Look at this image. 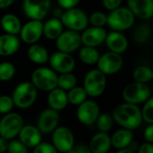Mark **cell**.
Segmentation results:
<instances>
[{"mask_svg": "<svg viewBox=\"0 0 153 153\" xmlns=\"http://www.w3.org/2000/svg\"><path fill=\"white\" fill-rule=\"evenodd\" d=\"M152 95L147 83L134 82L127 84L122 91V98L127 103L139 105L144 103Z\"/></svg>", "mask_w": 153, "mask_h": 153, "instance_id": "8992f818", "label": "cell"}, {"mask_svg": "<svg viewBox=\"0 0 153 153\" xmlns=\"http://www.w3.org/2000/svg\"><path fill=\"white\" fill-rule=\"evenodd\" d=\"M19 34L26 44L37 43L43 35V23L40 20H30L22 26Z\"/></svg>", "mask_w": 153, "mask_h": 153, "instance_id": "9a60e30c", "label": "cell"}, {"mask_svg": "<svg viewBox=\"0 0 153 153\" xmlns=\"http://www.w3.org/2000/svg\"><path fill=\"white\" fill-rule=\"evenodd\" d=\"M110 136L104 132H100L92 136L89 147L92 153H106L111 148Z\"/></svg>", "mask_w": 153, "mask_h": 153, "instance_id": "7402d4cb", "label": "cell"}, {"mask_svg": "<svg viewBox=\"0 0 153 153\" xmlns=\"http://www.w3.org/2000/svg\"><path fill=\"white\" fill-rule=\"evenodd\" d=\"M23 126V120L21 115L17 113L9 112L0 120V136L11 140L15 138L22 127Z\"/></svg>", "mask_w": 153, "mask_h": 153, "instance_id": "ba28073f", "label": "cell"}, {"mask_svg": "<svg viewBox=\"0 0 153 153\" xmlns=\"http://www.w3.org/2000/svg\"><path fill=\"white\" fill-rule=\"evenodd\" d=\"M105 42L110 51L118 54L124 53L129 45L127 38L122 32L117 30H113L109 33H107Z\"/></svg>", "mask_w": 153, "mask_h": 153, "instance_id": "ffe728a7", "label": "cell"}, {"mask_svg": "<svg viewBox=\"0 0 153 153\" xmlns=\"http://www.w3.org/2000/svg\"><path fill=\"white\" fill-rule=\"evenodd\" d=\"M89 22L92 26L103 27L104 25L107 24V14L100 11L93 12L89 17Z\"/></svg>", "mask_w": 153, "mask_h": 153, "instance_id": "d590c367", "label": "cell"}, {"mask_svg": "<svg viewBox=\"0 0 153 153\" xmlns=\"http://www.w3.org/2000/svg\"><path fill=\"white\" fill-rule=\"evenodd\" d=\"M107 36V31L103 27H90L86 28L82 30L81 35L82 44L83 46L89 47H99L103 42H105V39Z\"/></svg>", "mask_w": 153, "mask_h": 153, "instance_id": "e0dca14e", "label": "cell"}, {"mask_svg": "<svg viewBox=\"0 0 153 153\" xmlns=\"http://www.w3.org/2000/svg\"><path fill=\"white\" fill-rule=\"evenodd\" d=\"M121 3H122V0H102V4L104 7L109 11L114 10L117 8L118 6H120Z\"/></svg>", "mask_w": 153, "mask_h": 153, "instance_id": "60d3db41", "label": "cell"}, {"mask_svg": "<svg viewBox=\"0 0 153 153\" xmlns=\"http://www.w3.org/2000/svg\"><path fill=\"white\" fill-rule=\"evenodd\" d=\"M1 26L6 33L17 35L20 33L22 23L18 16L15 14L5 13L1 19Z\"/></svg>", "mask_w": 153, "mask_h": 153, "instance_id": "4316f807", "label": "cell"}, {"mask_svg": "<svg viewBox=\"0 0 153 153\" xmlns=\"http://www.w3.org/2000/svg\"><path fill=\"white\" fill-rule=\"evenodd\" d=\"M151 27L148 24L143 23L139 25L134 32V39L138 44H143L147 42L151 37Z\"/></svg>", "mask_w": 153, "mask_h": 153, "instance_id": "1f68e13d", "label": "cell"}, {"mask_svg": "<svg viewBox=\"0 0 153 153\" xmlns=\"http://www.w3.org/2000/svg\"><path fill=\"white\" fill-rule=\"evenodd\" d=\"M107 78L99 69H92L89 71L83 81V88L88 96L91 98L100 97L106 89Z\"/></svg>", "mask_w": 153, "mask_h": 153, "instance_id": "5b68a950", "label": "cell"}, {"mask_svg": "<svg viewBox=\"0 0 153 153\" xmlns=\"http://www.w3.org/2000/svg\"><path fill=\"white\" fill-rule=\"evenodd\" d=\"M133 78L135 82L148 83L153 79L152 69L147 65H139L134 70Z\"/></svg>", "mask_w": 153, "mask_h": 153, "instance_id": "f546056e", "label": "cell"}, {"mask_svg": "<svg viewBox=\"0 0 153 153\" xmlns=\"http://www.w3.org/2000/svg\"><path fill=\"white\" fill-rule=\"evenodd\" d=\"M57 74L48 67H39L31 74V82L37 90L50 91L57 87Z\"/></svg>", "mask_w": 153, "mask_h": 153, "instance_id": "277c9868", "label": "cell"}, {"mask_svg": "<svg viewBox=\"0 0 153 153\" xmlns=\"http://www.w3.org/2000/svg\"><path fill=\"white\" fill-rule=\"evenodd\" d=\"M143 136H144V139L146 140V142L153 143V125L152 124H149V126L146 127V129L144 130V133H143Z\"/></svg>", "mask_w": 153, "mask_h": 153, "instance_id": "b9f144b4", "label": "cell"}, {"mask_svg": "<svg viewBox=\"0 0 153 153\" xmlns=\"http://www.w3.org/2000/svg\"><path fill=\"white\" fill-rule=\"evenodd\" d=\"M117 153H132V152H131V151H130L128 148H124V149L117 150Z\"/></svg>", "mask_w": 153, "mask_h": 153, "instance_id": "681fc988", "label": "cell"}, {"mask_svg": "<svg viewBox=\"0 0 153 153\" xmlns=\"http://www.w3.org/2000/svg\"><path fill=\"white\" fill-rule=\"evenodd\" d=\"M112 117L122 128L132 131L138 128L143 123L141 109L138 105L127 102L117 105L113 110Z\"/></svg>", "mask_w": 153, "mask_h": 153, "instance_id": "6da1fadb", "label": "cell"}, {"mask_svg": "<svg viewBox=\"0 0 153 153\" xmlns=\"http://www.w3.org/2000/svg\"><path fill=\"white\" fill-rule=\"evenodd\" d=\"M81 0H57L58 4L61 8L66 10L73 7H75Z\"/></svg>", "mask_w": 153, "mask_h": 153, "instance_id": "ab89813d", "label": "cell"}, {"mask_svg": "<svg viewBox=\"0 0 153 153\" xmlns=\"http://www.w3.org/2000/svg\"><path fill=\"white\" fill-rule=\"evenodd\" d=\"M20 39L16 35L5 33L0 35V56H9L15 54L20 48Z\"/></svg>", "mask_w": 153, "mask_h": 153, "instance_id": "44dd1931", "label": "cell"}, {"mask_svg": "<svg viewBox=\"0 0 153 153\" xmlns=\"http://www.w3.org/2000/svg\"><path fill=\"white\" fill-rule=\"evenodd\" d=\"M27 56L28 58L34 64L38 65H43L48 62L49 55L48 52V49L39 44L34 43L30 44L27 50Z\"/></svg>", "mask_w": 153, "mask_h": 153, "instance_id": "cb8c5ba5", "label": "cell"}, {"mask_svg": "<svg viewBox=\"0 0 153 153\" xmlns=\"http://www.w3.org/2000/svg\"><path fill=\"white\" fill-rule=\"evenodd\" d=\"M14 107L13 99L8 95H1L0 96V114H7L11 112L13 108Z\"/></svg>", "mask_w": 153, "mask_h": 153, "instance_id": "74e56055", "label": "cell"}, {"mask_svg": "<svg viewBox=\"0 0 153 153\" xmlns=\"http://www.w3.org/2000/svg\"><path fill=\"white\" fill-rule=\"evenodd\" d=\"M96 126L97 128L99 129L100 132H104L108 133V131L111 130L113 124H114V119L111 115L108 113H100L99 117H97L96 120Z\"/></svg>", "mask_w": 153, "mask_h": 153, "instance_id": "d6a6232c", "label": "cell"}, {"mask_svg": "<svg viewBox=\"0 0 153 153\" xmlns=\"http://www.w3.org/2000/svg\"><path fill=\"white\" fill-rule=\"evenodd\" d=\"M82 45L81 34L79 31L67 30L56 39V46L59 51L73 53L79 49Z\"/></svg>", "mask_w": 153, "mask_h": 153, "instance_id": "7c38bea8", "label": "cell"}, {"mask_svg": "<svg viewBox=\"0 0 153 153\" xmlns=\"http://www.w3.org/2000/svg\"><path fill=\"white\" fill-rule=\"evenodd\" d=\"M15 0H0V9H4L11 6Z\"/></svg>", "mask_w": 153, "mask_h": 153, "instance_id": "bcb514c9", "label": "cell"}, {"mask_svg": "<svg viewBox=\"0 0 153 153\" xmlns=\"http://www.w3.org/2000/svg\"><path fill=\"white\" fill-rule=\"evenodd\" d=\"M17 136L27 148H34L41 142L40 131L37 126L31 125H23Z\"/></svg>", "mask_w": 153, "mask_h": 153, "instance_id": "d6986e66", "label": "cell"}, {"mask_svg": "<svg viewBox=\"0 0 153 153\" xmlns=\"http://www.w3.org/2000/svg\"><path fill=\"white\" fill-rule=\"evenodd\" d=\"M133 139L134 134L132 130L126 128H122L116 131L110 137L111 145L117 150L126 148L128 144L133 141Z\"/></svg>", "mask_w": 153, "mask_h": 153, "instance_id": "d4e9b609", "label": "cell"}, {"mask_svg": "<svg viewBox=\"0 0 153 153\" xmlns=\"http://www.w3.org/2000/svg\"><path fill=\"white\" fill-rule=\"evenodd\" d=\"M48 103L50 108L56 111H61L65 109L68 104L66 91L56 87L50 91H48Z\"/></svg>", "mask_w": 153, "mask_h": 153, "instance_id": "603a6c76", "label": "cell"}, {"mask_svg": "<svg viewBox=\"0 0 153 153\" xmlns=\"http://www.w3.org/2000/svg\"><path fill=\"white\" fill-rule=\"evenodd\" d=\"M139 153H153V144L152 143H144L137 150Z\"/></svg>", "mask_w": 153, "mask_h": 153, "instance_id": "ee69618b", "label": "cell"}, {"mask_svg": "<svg viewBox=\"0 0 153 153\" xmlns=\"http://www.w3.org/2000/svg\"><path fill=\"white\" fill-rule=\"evenodd\" d=\"M138 147H139V145H138V143H136V142H134V140L128 144V146L126 147V148H128L130 151H131V152H134L135 151H137L138 150Z\"/></svg>", "mask_w": 153, "mask_h": 153, "instance_id": "7dc6e473", "label": "cell"}, {"mask_svg": "<svg viewBox=\"0 0 153 153\" xmlns=\"http://www.w3.org/2000/svg\"></svg>", "mask_w": 153, "mask_h": 153, "instance_id": "f907efd6", "label": "cell"}, {"mask_svg": "<svg viewBox=\"0 0 153 153\" xmlns=\"http://www.w3.org/2000/svg\"><path fill=\"white\" fill-rule=\"evenodd\" d=\"M64 25L59 18L53 17L43 23V35L49 40L56 39L63 31Z\"/></svg>", "mask_w": 153, "mask_h": 153, "instance_id": "484cf974", "label": "cell"}, {"mask_svg": "<svg viewBox=\"0 0 153 153\" xmlns=\"http://www.w3.org/2000/svg\"><path fill=\"white\" fill-rule=\"evenodd\" d=\"M77 84V78L71 73H64L57 76V87L67 91Z\"/></svg>", "mask_w": 153, "mask_h": 153, "instance_id": "4dcf8cb0", "label": "cell"}, {"mask_svg": "<svg viewBox=\"0 0 153 153\" xmlns=\"http://www.w3.org/2000/svg\"><path fill=\"white\" fill-rule=\"evenodd\" d=\"M143 121L147 124H153V99L150 97L145 102L141 110Z\"/></svg>", "mask_w": 153, "mask_h": 153, "instance_id": "e575fe53", "label": "cell"}, {"mask_svg": "<svg viewBox=\"0 0 153 153\" xmlns=\"http://www.w3.org/2000/svg\"><path fill=\"white\" fill-rule=\"evenodd\" d=\"M12 99L15 107L25 109L30 108L38 97V90L30 82H22L13 90Z\"/></svg>", "mask_w": 153, "mask_h": 153, "instance_id": "7a4b0ae2", "label": "cell"}, {"mask_svg": "<svg viewBox=\"0 0 153 153\" xmlns=\"http://www.w3.org/2000/svg\"><path fill=\"white\" fill-rule=\"evenodd\" d=\"M79 58L82 63L92 65L97 64L100 58V53L94 47L83 46L79 51Z\"/></svg>", "mask_w": 153, "mask_h": 153, "instance_id": "83f0119b", "label": "cell"}, {"mask_svg": "<svg viewBox=\"0 0 153 153\" xmlns=\"http://www.w3.org/2000/svg\"><path fill=\"white\" fill-rule=\"evenodd\" d=\"M35 153H56V150L52 143H39L37 146L33 148Z\"/></svg>", "mask_w": 153, "mask_h": 153, "instance_id": "f35d334b", "label": "cell"}, {"mask_svg": "<svg viewBox=\"0 0 153 153\" xmlns=\"http://www.w3.org/2000/svg\"><path fill=\"white\" fill-rule=\"evenodd\" d=\"M72 152L74 153H91V149L89 147V145L87 144H78L77 146L74 147L72 150Z\"/></svg>", "mask_w": 153, "mask_h": 153, "instance_id": "7bdbcfd3", "label": "cell"}, {"mask_svg": "<svg viewBox=\"0 0 153 153\" xmlns=\"http://www.w3.org/2000/svg\"><path fill=\"white\" fill-rule=\"evenodd\" d=\"M28 148L20 141V140H13L11 139L10 142H8L7 146V152L9 153H27Z\"/></svg>", "mask_w": 153, "mask_h": 153, "instance_id": "8d00e7d4", "label": "cell"}, {"mask_svg": "<svg viewBox=\"0 0 153 153\" xmlns=\"http://www.w3.org/2000/svg\"><path fill=\"white\" fill-rule=\"evenodd\" d=\"M60 121L58 111L52 108L44 109L39 116L37 121V127L41 134H49L57 126Z\"/></svg>", "mask_w": 153, "mask_h": 153, "instance_id": "2e32d148", "label": "cell"}, {"mask_svg": "<svg viewBox=\"0 0 153 153\" xmlns=\"http://www.w3.org/2000/svg\"><path fill=\"white\" fill-rule=\"evenodd\" d=\"M67 100L68 103L74 106H78L82 102H83L85 100H87V93L83 87L74 86V88L67 91Z\"/></svg>", "mask_w": 153, "mask_h": 153, "instance_id": "f1b7e54d", "label": "cell"}, {"mask_svg": "<svg viewBox=\"0 0 153 153\" xmlns=\"http://www.w3.org/2000/svg\"><path fill=\"white\" fill-rule=\"evenodd\" d=\"M99 115L100 106L94 100H85L78 105L76 117L79 122L84 126H91L95 124Z\"/></svg>", "mask_w": 153, "mask_h": 153, "instance_id": "5bb4252c", "label": "cell"}, {"mask_svg": "<svg viewBox=\"0 0 153 153\" xmlns=\"http://www.w3.org/2000/svg\"><path fill=\"white\" fill-rule=\"evenodd\" d=\"M48 62L52 69L59 74L71 73L75 68V60L71 53L58 50L49 56Z\"/></svg>", "mask_w": 153, "mask_h": 153, "instance_id": "4fadbf2b", "label": "cell"}, {"mask_svg": "<svg viewBox=\"0 0 153 153\" xmlns=\"http://www.w3.org/2000/svg\"><path fill=\"white\" fill-rule=\"evenodd\" d=\"M62 13H63V11H62V9H60V8H56V9L54 10V13H53L54 17H56V18H59V19H60V17H61Z\"/></svg>", "mask_w": 153, "mask_h": 153, "instance_id": "c3c4849f", "label": "cell"}, {"mask_svg": "<svg viewBox=\"0 0 153 153\" xmlns=\"http://www.w3.org/2000/svg\"><path fill=\"white\" fill-rule=\"evenodd\" d=\"M52 144L56 152H72L74 147V135L66 126H57L52 132Z\"/></svg>", "mask_w": 153, "mask_h": 153, "instance_id": "9c48e42d", "label": "cell"}, {"mask_svg": "<svg viewBox=\"0 0 153 153\" xmlns=\"http://www.w3.org/2000/svg\"><path fill=\"white\" fill-rule=\"evenodd\" d=\"M123 64L124 61L121 54L112 51L100 56V58L97 62L98 69L106 75L115 74L118 73L122 69Z\"/></svg>", "mask_w": 153, "mask_h": 153, "instance_id": "30bf717a", "label": "cell"}, {"mask_svg": "<svg viewBox=\"0 0 153 153\" xmlns=\"http://www.w3.org/2000/svg\"><path fill=\"white\" fill-rule=\"evenodd\" d=\"M128 8L135 17L149 20L153 15V0H127Z\"/></svg>", "mask_w": 153, "mask_h": 153, "instance_id": "ac0fdd59", "label": "cell"}, {"mask_svg": "<svg viewBox=\"0 0 153 153\" xmlns=\"http://www.w3.org/2000/svg\"><path fill=\"white\" fill-rule=\"evenodd\" d=\"M15 72V66L11 62L0 63V82L10 81L14 76Z\"/></svg>", "mask_w": 153, "mask_h": 153, "instance_id": "836d02e7", "label": "cell"}, {"mask_svg": "<svg viewBox=\"0 0 153 153\" xmlns=\"http://www.w3.org/2000/svg\"><path fill=\"white\" fill-rule=\"evenodd\" d=\"M135 16L128 7L118 6L107 15V24L113 30L122 31L130 29L134 23Z\"/></svg>", "mask_w": 153, "mask_h": 153, "instance_id": "3957f363", "label": "cell"}, {"mask_svg": "<svg viewBox=\"0 0 153 153\" xmlns=\"http://www.w3.org/2000/svg\"><path fill=\"white\" fill-rule=\"evenodd\" d=\"M8 142H9V140L0 136V153L5 152L7 151Z\"/></svg>", "mask_w": 153, "mask_h": 153, "instance_id": "f6af8a7d", "label": "cell"}, {"mask_svg": "<svg viewBox=\"0 0 153 153\" xmlns=\"http://www.w3.org/2000/svg\"><path fill=\"white\" fill-rule=\"evenodd\" d=\"M51 0H23L22 10L30 20H42L48 14Z\"/></svg>", "mask_w": 153, "mask_h": 153, "instance_id": "8fae6325", "label": "cell"}, {"mask_svg": "<svg viewBox=\"0 0 153 153\" xmlns=\"http://www.w3.org/2000/svg\"><path fill=\"white\" fill-rule=\"evenodd\" d=\"M60 20L65 27L75 31L83 30L89 23V17L86 13L76 7L66 9L63 12Z\"/></svg>", "mask_w": 153, "mask_h": 153, "instance_id": "52a82bcc", "label": "cell"}]
</instances>
